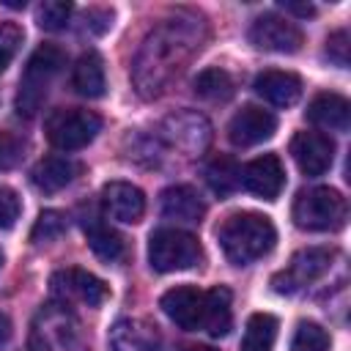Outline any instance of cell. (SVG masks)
<instances>
[{"label":"cell","mask_w":351,"mask_h":351,"mask_svg":"<svg viewBox=\"0 0 351 351\" xmlns=\"http://www.w3.org/2000/svg\"><path fill=\"white\" fill-rule=\"evenodd\" d=\"M239 184L263 200H277L285 186V167L277 154H263L239 170Z\"/></svg>","instance_id":"11"},{"label":"cell","mask_w":351,"mask_h":351,"mask_svg":"<svg viewBox=\"0 0 351 351\" xmlns=\"http://www.w3.org/2000/svg\"><path fill=\"white\" fill-rule=\"evenodd\" d=\"M332 258H335V250L329 247H307V250H299L288 269L277 271L271 277V285L277 293H296L299 288L315 282L318 277H324L332 266Z\"/></svg>","instance_id":"7"},{"label":"cell","mask_w":351,"mask_h":351,"mask_svg":"<svg viewBox=\"0 0 351 351\" xmlns=\"http://www.w3.org/2000/svg\"><path fill=\"white\" fill-rule=\"evenodd\" d=\"M77 173H80V165L71 162L69 156H47V159H41L33 167L30 178H33L36 189H41V192H58V189L69 186L77 178Z\"/></svg>","instance_id":"21"},{"label":"cell","mask_w":351,"mask_h":351,"mask_svg":"<svg viewBox=\"0 0 351 351\" xmlns=\"http://www.w3.org/2000/svg\"><path fill=\"white\" fill-rule=\"evenodd\" d=\"M189 351H217V348H211V346H195V348H189Z\"/></svg>","instance_id":"38"},{"label":"cell","mask_w":351,"mask_h":351,"mask_svg":"<svg viewBox=\"0 0 351 351\" xmlns=\"http://www.w3.org/2000/svg\"><path fill=\"white\" fill-rule=\"evenodd\" d=\"M291 156L307 178H315L332 167L335 143L329 134H321V132H296L291 140Z\"/></svg>","instance_id":"10"},{"label":"cell","mask_w":351,"mask_h":351,"mask_svg":"<svg viewBox=\"0 0 351 351\" xmlns=\"http://www.w3.org/2000/svg\"><path fill=\"white\" fill-rule=\"evenodd\" d=\"M110 19H112V14L110 11H88L85 14V22H88V27L93 30V33H104L107 27H110Z\"/></svg>","instance_id":"34"},{"label":"cell","mask_w":351,"mask_h":351,"mask_svg":"<svg viewBox=\"0 0 351 351\" xmlns=\"http://www.w3.org/2000/svg\"><path fill=\"white\" fill-rule=\"evenodd\" d=\"M252 88H255V93L261 99H266L274 107H291L302 96V80L293 71H280V69L261 71L255 77V85Z\"/></svg>","instance_id":"17"},{"label":"cell","mask_w":351,"mask_h":351,"mask_svg":"<svg viewBox=\"0 0 351 351\" xmlns=\"http://www.w3.org/2000/svg\"><path fill=\"white\" fill-rule=\"evenodd\" d=\"M25 351H52V346H49V340H47V335L41 329H33L30 337H27Z\"/></svg>","instance_id":"36"},{"label":"cell","mask_w":351,"mask_h":351,"mask_svg":"<svg viewBox=\"0 0 351 351\" xmlns=\"http://www.w3.org/2000/svg\"><path fill=\"white\" fill-rule=\"evenodd\" d=\"M159 206H162V214L167 219H176V222H200V217L206 214V206L192 186L165 189Z\"/></svg>","instance_id":"20"},{"label":"cell","mask_w":351,"mask_h":351,"mask_svg":"<svg viewBox=\"0 0 351 351\" xmlns=\"http://www.w3.org/2000/svg\"><path fill=\"white\" fill-rule=\"evenodd\" d=\"M200 326L211 335V337H225L233 326V310H230V291L225 285L211 288L208 293H203V318Z\"/></svg>","instance_id":"19"},{"label":"cell","mask_w":351,"mask_h":351,"mask_svg":"<svg viewBox=\"0 0 351 351\" xmlns=\"http://www.w3.org/2000/svg\"><path fill=\"white\" fill-rule=\"evenodd\" d=\"M101 206L107 217L132 225L140 222L145 214V195L140 186L129 181H110L101 186Z\"/></svg>","instance_id":"14"},{"label":"cell","mask_w":351,"mask_h":351,"mask_svg":"<svg viewBox=\"0 0 351 351\" xmlns=\"http://www.w3.org/2000/svg\"><path fill=\"white\" fill-rule=\"evenodd\" d=\"M250 41L263 49V52H280V55H293L302 49V30L280 14H261L250 25Z\"/></svg>","instance_id":"8"},{"label":"cell","mask_w":351,"mask_h":351,"mask_svg":"<svg viewBox=\"0 0 351 351\" xmlns=\"http://www.w3.org/2000/svg\"><path fill=\"white\" fill-rule=\"evenodd\" d=\"M82 230H85V236H88L90 250H93L101 261L112 263V261H121V258H123V252H126L123 236H121L118 230H112L110 225H104L99 217H90V219L85 217V219H82Z\"/></svg>","instance_id":"23"},{"label":"cell","mask_w":351,"mask_h":351,"mask_svg":"<svg viewBox=\"0 0 351 351\" xmlns=\"http://www.w3.org/2000/svg\"><path fill=\"white\" fill-rule=\"evenodd\" d=\"M291 214H293L296 228L326 233V230H340L346 225L348 206H346V197L337 189L313 186V189H302L296 195Z\"/></svg>","instance_id":"4"},{"label":"cell","mask_w":351,"mask_h":351,"mask_svg":"<svg viewBox=\"0 0 351 351\" xmlns=\"http://www.w3.org/2000/svg\"><path fill=\"white\" fill-rule=\"evenodd\" d=\"M326 55L335 66H340V69L348 66V33L346 30H337L326 38Z\"/></svg>","instance_id":"32"},{"label":"cell","mask_w":351,"mask_h":351,"mask_svg":"<svg viewBox=\"0 0 351 351\" xmlns=\"http://www.w3.org/2000/svg\"><path fill=\"white\" fill-rule=\"evenodd\" d=\"M47 140L60 148V151H77L85 148L88 143H93V137L101 132V118L90 110H80V107H69V110H55L47 123Z\"/></svg>","instance_id":"6"},{"label":"cell","mask_w":351,"mask_h":351,"mask_svg":"<svg viewBox=\"0 0 351 351\" xmlns=\"http://www.w3.org/2000/svg\"><path fill=\"white\" fill-rule=\"evenodd\" d=\"M307 118L329 132H346L351 121V107L340 93H318L307 104Z\"/></svg>","instance_id":"18"},{"label":"cell","mask_w":351,"mask_h":351,"mask_svg":"<svg viewBox=\"0 0 351 351\" xmlns=\"http://www.w3.org/2000/svg\"><path fill=\"white\" fill-rule=\"evenodd\" d=\"M22 211V200L11 186H0V230L14 228V222L19 219Z\"/></svg>","instance_id":"31"},{"label":"cell","mask_w":351,"mask_h":351,"mask_svg":"<svg viewBox=\"0 0 351 351\" xmlns=\"http://www.w3.org/2000/svg\"><path fill=\"white\" fill-rule=\"evenodd\" d=\"M19 148H22V145H19L16 137H11V134H0V170L11 167V165L16 162Z\"/></svg>","instance_id":"33"},{"label":"cell","mask_w":351,"mask_h":351,"mask_svg":"<svg viewBox=\"0 0 351 351\" xmlns=\"http://www.w3.org/2000/svg\"><path fill=\"white\" fill-rule=\"evenodd\" d=\"M280 8L285 14H296V16H313L315 14V5H310V3H293V0H282Z\"/></svg>","instance_id":"35"},{"label":"cell","mask_w":351,"mask_h":351,"mask_svg":"<svg viewBox=\"0 0 351 351\" xmlns=\"http://www.w3.org/2000/svg\"><path fill=\"white\" fill-rule=\"evenodd\" d=\"M69 16H71V3H63V0H44L36 8V22L41 30H60L66 27Z\"/></svg>","instance_id":"28"},{"label":"cell","mask_w":351,"mask_h":351,"mask_svg":"<svg viewBox=\"0 0 351 351\" xmlns=\"http://www.w3.org/2000/svg\"><path fill=\"white\" fill-rule=\"evenodd\" d=\"M217 239H219L225 258L233 266H247L271 252V247L277 241V230L266 214L239 211V214H230L219 225Z\"/></svg>","instance_id":"2"},{"label":"cell","mask_w":351,"mask_h":351,"mask_svg":"<svg viewBox=\"0 0 351 351\" xmlns=\"http://www.w3.org/2000/svg\"><path fill=\"white\" fill-rule=\"evenodd\" d=\"M192 88H195V93H197L200 99L225 101V99L233 96V77H230L225 69L211 66V69H203V71L195 77Z\"/></svg>","instance_id":"25"},{"label":"cell","mask_w":351,"mask_h":351,"mask_svg":"<svg viewBox=\"0 0 351 351\" xmlns=\"http://www.w3.org/2000/svg\"><path fill=\"white\" fill-rule=\"evenodd\" d=\"M63 66H66V52L55 44H41L30 55V60L25 66V74L19 80V90H16V112L19 115L30 118V115L38 112L52 80L60 74Z\"/></svg>","instance_id":"3"},{"label":"cell","mask_w":351,"mask_h":351,"mask_svg":"<svg viewBox=\"0 0 351 351\" xmlns=\"http://www.w3.org/2000/svg\"><path fill=\"white\" fill-rule=\"evenodd\" d=\"M208 38L206 19L195 11H176L162 19L140 44L132 63V82L143 99H156L186 69Z\"/></svg>","instance_id":"1"},{"label":"cell","mask_w":351,"mask_h":351,"mask_svg":"<svg viewBox=\"0 0 351 351\" xmlns=\"http://www.w3.org/2000/svg\"><path fill=\"white\" fill-rule=\"evenodd\" d=\"M5 5H11V8H22V5H25V3H19V0H8V3H5Z\"/></svg>","instance_id":"39"},{"label":"cell","mask_w":351,"mask_h":351,"mask_svg":"<svg viewBox=\"0 0 351 351\" xmlns=\"http://www.w3.org/2000/svg\"><path fill=\"white\" fill-rule=\"evenodd\" d=\"M11 332H14L11 318H8L5 313H0V351H5V346H8V340H11Z\"/></svg>","instance_id":"37"},{"label":"cell","mask_w":351,"mask_h":351,"mask_svg":"<svg viewBox=\"0 0 351 351\" xmlns=\"http://www.w3.org/2000/svg\"><path fill=\"white\" fill-rule=\"evenodd\" d=\"M71 85L80 96L85 99H99L104 96V88H107V80H104V63L96 52H85L80 55V60L74 63V71H71Z\"/></svg>","instance_id":"22"},{"label":"cell","mask_w":351,"mask_h":351,"mask_svg":"<svg viewBox=\"0 0 351 351\" xmlns=\"http://www.w3.org/2000/svg\"><path fill=\"white\" fill-rule=\"evenodd\" d=\"M63 233H66V217L60 211H52L49 208V211H41L38 214V219H36V225L30 230V239L36 244H41V241H55Z\"/></svg>","instance_id":"29"},{"label":"cell","mask_w":351,"mask_h":351,"mask_svg":"<svg viewBox=\"0 0 351 351\" xmlns=\"http://www.w3.org/2000/svg\"><path fill=\"white\" fill-rule=\"evenodd\" d=\"M162 313L181 329L195 332L200 329V318H203V293L192 285H176L170 291L162 293L159 299Z\"/></svg>","instance_id":"15"},{"label":"cell","mask_w":351,"mask_h":351,"mask_svg":"<svg viewBox=\"0 0 351 351\" xmlns=\"http://www.w3.org/2000/svg\"><path fill=\"white\" fill-rule=\"evenodd\" d=\"M203 250L197 236L181 230V228H159L148 239V263L154 271H181L200 263Z\"/></svg>","instance_id":"5"},{"label":"cell","mask_w":351,"mask_h":351,"mask_svg":"<svg viewBox=\"0 0 351 351\" xmlns=\"http://www.w3.org/2000/svg\"><path fill=\"white\" fill-rule=\"evenodd\" d=\"M52 291L63 299H80L88 307H101L110 296V288L104 285V280H99L96 274L85 271V269H60L52 274L49 280Z\"/></svg>","instance_id":"12"},{"label":"cell","mask_w":351,"mask_h":351,"mask_svg":"<svg viewBox=\"0 0 351 351\" xmlns=\"http://www.w3.org/2000/svg\"><path fill=\"white\" fill-rule=\"evenodd\" d=\"M206 178L211 184V189L217 195H228L239 186V167L233 165V159L228 156H217L208 167H206Z\"/></svg>","instance_id":"27"},{"label":"cell","mask_w":351,"mask_h":351,"mask_svg":"<svg viewBox=\"0 0 351 351\" xmlns=\"http://www.w3.org/2000/svg\"><path fill=\"white\" fill-rule=\"evenodd\" d=\"M0 266H3V252H0Z\"/></svg>","instance_id":"40"},{"label":"cell","mask_w":351,"mask_h":351,"mask_svg":"<svg viewBox=\"0 0 351 351\" xmlns=\"http://www.w3.org/2000/svg\"><path fill=\"white\" fill-rule=\"evenodd\" d=\"M277 340V318L269 313H252L244 326L241 351H271Z\"/></svg>","instance_id":"24"},{"label":"cell","mask_w":351,"mask_h":351,"mask_svg":"<svg viewBox=\"0 0 351 351\" xmlns=\"http://www.w3.org/2000/svg\"><path fill=\"white\" fill-rule=\"evenodd\" d=\"M159 332L145 318H121L110 329V351H156Z\"/></svg>","instance_id":"16"},{"label":"cell","mask_w":351,"mask_h":351,"mask_svg":"<svg viewBox=\"0 0 351 351\" xmlns=\"http://www.w3.org/2000/svg\"><path fill=\"white\" fill-rule=\"evenodd\" d=\"M332 348V340H329V332L315 324V321H302L293 332V340H291V351H329Z\"/></svg>","instance_id":"26"},{"label":"cell","mask_w":351,"mask_h":351,"mask_svg":"<svg viewBox=\"0 0 351 351\" xmlns=\"http://www.w3.org/2000/svg\"><path fill=\"white\" fill-rule=\"evenodd\" d=\"M162 137L186 154H200L211 143V126L200 112L181 110L162 121Z\"/></svg>","instance_id":"9"},{"label":"cell","mask_w":351,"mask_h":351,"mask_svg":"<svg viewBox=\"0 0 351 351\" xmlns=\"http://www.w3.org/2000/svg\"><path fill=\"white\" fill-rule=\"evenodd\" d=\"M22 41H25V30L16 22H3L0 25V74L8 69V63L19 52Z\"/></svg>","instance_id":"30"},{"label":"cell","mask_w":351,"mask_h":351,"mask_svg":"<svg viewBox=\"0 0 351 351\" xmlns=\"http://www.w3.org/2000/svg\"><path fill=\"white\" fill-rule=\"evenodd\" d=\"M277 132V118L263 110V107H255V104H247L241 107L230 123H228V137L236 148H250V145H258L263 140H269L271 134Z\"/></svg>","instance_id":"13"}]
</instances>
